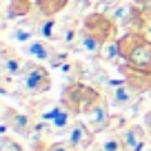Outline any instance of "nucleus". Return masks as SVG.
Returning <instances> with one entry per match:
<instances>
[{"label":"nucleus","instance_id":"1","mask_svg":"<svg viewBox=\"0 0 151 151\" xmlns=\"http://www.w3.org/2000/svg\"><path fill=\"white\" fill-rule=\"evenodd\" d=\"M120 56L127 60L129 69L151 76V40L140 33H127L120 38Z\"/></svg>","mask_w":151,"mask_h":151},{"label":"nucleus","instance_id":"8","mask_svg":"<svg viewBox=\"0 0 151 151\" xmlns=\"http://www.w3.org/2000/svg\"><path fill=\"white\" fill-rule=\"evenodd\" d=\"M5 124L9 129H14V133H18V136H29V131H31L29 116H24L20 111H14V109H5Z\"/></svg>","mask_w":151,"mask_h":151},{"label":"nucleus","instance_id":"12","mask_svg":"<svg viewBox=\"0 0 151 151\" xmlns=\"http://www.w3.org/2000/svg\"><path fill=\"white\" fill-rule=\"evenodd\" d=\"M100 53H102L104 60L118 58L120 56V40H107V42L102 45V49H100Z\"/></svg>","mask_w":151,"mask_h":151},{"label":"nucleus","instance_id":"15","mask_svg":"<svg viewBox=\"0 0 151 151\" xmlns=\"http://www.w3.org/2000/svg\"><path fill=\"white\" fill-rule=\"evenodd\" d=\"M49 151H78V149H76L69 140H62V142H53V145L49 147Z\"/></svg>","mask_w":151,"mask_h":151},{"label":"nucleus","instance_id":"13","mask_svg":"<svg viewBox=\"0 0 151 151\" xmlns=\"http://www.w3.org/2000/svg\"><path fill=\"white\" fill-rule=\"evenodd\" d=\"M102 151H124L122 138H116V136H107V138L102 140Z\"/></svg>","mask_w":151,"mask_h":151},{"label":"nucleus","instance_id":"5","mask_svg":"<svg viewBox=\"0 0 151 151\" xmlns=\"http://www.w3.org/2000/svg\"><path fill=\"white\" fill-rule=\"evenodd\" d=\"M42 120L49 124L51 129H56V131H62V129H67L71 124V111L65 107V104H53V107H49L47 111L42 113Z\"/></svg>","mask_w":151,"mask_h":151},{"label":"nucleus","instance_id":"16","mask_svg":"<svg viewBox=\"0 0 151 151\" xmlns=\"http://www.w3.org/2000/svg\"><path fill=\"white\" fill-rule=\"evenodd\" d=\"M11 36H14V40H18V42H31V31H27V29H16Z\"/></svg>","mask_w":151,"mask_h":151},{"label":"nucleus","instance_id":"4","mask_svg":"<svg viewBox=\"0 0 151 151\" xmlns=\"http://www.w3.org/2000/svg\"><path fill=\"white\" fill-rule=\"evenodd\" d=\"M85 122L93 133H100V131L107 129V124H109V107H107V102H104L102 98L85 113Z\"/></svg>","mask_w":151,"mask_h":151},{"label":"nucleus","instance_id":"2","mask_svg":"<svg viewBox=\"0 0 151 151\" xmlns=\"http://www.w3.org/2000/svg\"><path fill=\"white\" fill-rule=\"evenodd\" d=\"M98 100H100V96L96 93L91 87L80 85V82L69 85L65 89V93H62V104H65L71 113H87Z\"/></svg>","mask_w":151,"mask_h":151},{"label":"nucleus","instance_id":"10","mask_svg":"<svg viewBox=\"0 0 151 151\" xmlns=\"http://www.w3.org/2000/svg\"><path fill=\"white\" fill-rule=\"evenodd\" d=\"M22 69H24V65L18 60V58H11V56H2V71H5L9 78H18L20 73H22Z\"/></svg>","mask_w":151,"mask_h":151},{"label":"nucleus","instance_id":"18","mask_svg":"<svg viewBox=\"0 0 151 151\" xmlns=\"http://www.w3.org/2000/svg\"><path fill=\"white\" fill-rule=\"evenodd\" d=\"M65 2L67 0H40V5H42L45 9H49V11H58Z\"/></svg>","mask_w":151,"mask_h":151},{"label":"nucleus","instance_id":"7","mask_svg":"<svg viewBox=\"0 0 151 151\" xmlns=\"http://www.w3.org/2000/svg\"><path fill=\"white\" fill-rule=\"evenodd\" d=\"M122 145L124 151H142L147 145V133L140 124H131L122 131Z\"/></svg>","mask_w":151,"mask_h":151},{"label":"nucleus","instance_id":"9","mask_svg":"<svg viewBox=\"0 0 151 151\" xmlns=\"http://www.w3.org/2000/svg\"><path fill=\"white\" fill-rule=\"evenodd\" d=\"M136 93H138V89L131 85V82L124 80V82H120V85L113 87V91H111V102L116 104V107H127V104L133 102Z\"/></svg>","mask_w":151,"mask_h":151},{"label":"nucleus","instance_id":"6","mask_svg":"<svg viewBox=\"0 0 151 151\" xmlns=\"http://www.w3.org/2000/svg\"><path fill=\"white\" fill-rule=\"evenodd\" d=\"M67 140L76 147V149H87V147L93 142V131L87 127L85 120H76L69 127V138Z\"/></svg>","mask_w":151,"mask_h":151},{"label":"nucleus","instance_id":"11","mask_svg":"<svg viewBox=\"0 0 151 151\" xmlns=\"http://www.w3.org/2000/svg\"><path fill=\"white\" fill-rule=\"evenodd\" d=\"M27 53H29V56H33L36 60H49V58H51L49 47L45 42H40V40H31V42L27 45Z\"/></svg>","mask_w":151,"mask_h":151},{"label":"nucleus","instance_id":"3","mask_svg":"<svg viewBox=\"0 0 151 151\" xmlns=\"http://www.w3.org/2000/svg\"><path fill=\"white\" fill-rule=\"evenodd\" d=\"M20 87L31 96H40L49 91V87H51L49 71L40 65H24L22 73H20Z\"/></svg>","mask_w":151,"mask_h":151},{"label":"nucleus","instance_id":"17","mask_svg":"<svg viewBox=\"0 0 151 151\" xmlns=\"http://www.w3.org/2000/svg\"><path fill=\"white\" fill-rule=\"evenodd\" d=\"M53 29H56V22H53V18H49V20H45V22H42L40 31H42L45 38H53Z\"/></svg>","mask_w":151,"mask_h":151},{"label":"nucleus","instance_id":"14","mask_svg":"<svg viewBox=\"0 0 151 151\" xmlns=\"http://www.w3.org/2000/svg\"><path fill=\"white\" fill-rule=\"evenodd\" d=\"M0 151H22V147H20L18 142H14L11 138L2 136L0 138Z\"/></svg>","mask_w":151,"mask_h":151},{"label":"nucleus","instance_id":"19","mask_svg":"<svg viewBox=\"0 0 151 151\" xmlns=\"http://www.w3.org/2000/svg\"><path fill=\"white\" fill-rule=\"evenodd\" d=\"M145 127H147V129L151 131V111H149V113L145 116Z\"/></svg>","mask_w":151,"mask_h":151}]
</instances>
